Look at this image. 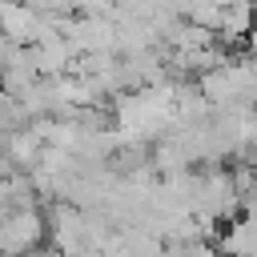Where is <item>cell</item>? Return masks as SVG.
<instances>
[{
	"label": "cell",
	"mask_w": 257,
	"mask_h": 257,
	"mask_svg": "<svg viewBox=\"0 0 257 257\" xmlns=\"http://www.w3.org/2000/svg\"><path fill=\"white\" fill-rule=\"evenodd\" d=\"M40 237H44V217L36 213V205L8 209L0 217V257H24L36 249Z\"/></svg>",
	"instance_id": "1"
},
{
	"label": "cell",
	"mask_w": 257,
	"mask_h": 257,
	"mask_svg": "<svg viewBox=\"0 0 257 257\" xmlns=\"http://www.w3.org/2000/svg\"><path fill=\"white\" fill-rule=\"evenodd\" d=\"M32 56H36V76H60L68 68V60L76 56V48L60 32H52V36H44V40L32 44Z\"/></svg>",
	"instance_id": "2"
},
{
	"label": "cell",
	"mask_w": 257,
	"mask_h": 257,
	"mask_svg": "<svg viewBox=\"0 0 257 257\" xmlns=\"http://www.w3.org/2000/svg\"><path fill=\"white\" fill-rule=\"evenodd\" d=\"M0 36H8L12 44H32V36H36V12L24 0H4L0 4Z\"/></svg>",
	"instance_id": "3"
},
{
	"label": "cell",
	"mask_w": 257,
	"mask_h": 257,
	"mask_svg": "<svg viewBox=\"0 0 257 257\" xmlns=\"http://www.w3.org/2000/svg\"><path fill=\"white\" fill-rule=\"evenodd\" d=\"M0 149H4V157L12 161V169H16V173H28V169L36 165V157H40L44 141H40L32 128H8V133H4V141H0Z\"/></svg>",
	"instance_id": "4"
},
{
	"label": "cell",
	"mask_w": 257,
	"mask_h": 257,
	"mask_svg": "<svg viewBox=\"0 0 257 257\" xmlns=\"http://www.w3.org/2000/svg\"><path fill=\"white\" fill-rule=\"evenodd\" d=\"M217 249L225 257H253V221H249V213L229 217V229L217 237Z\"/></svg>",
	"instance_id": "5"
},
{
	"label": "cell",
	"mask_w": 257,
	"mask_h": 257,
	"mask_svg": "<svg viewBox=\"0 0 257 257\" xmlns=\"http://www.w3.org/2000/svg\"><path fill=\"white\" fill-rule=\"evenodd\" d=\"M32 12H52V16H64V12H72V4L76 0H24Z\"/></svg>",
	"instance_id": "6"
},
{
	"label": "cell",
	"mask_w": 257,
	"mask_h": 257,
	"mask_svg": "<svg viewBox=\"0 0 257 257\" xmlns=\"http://www.w3.org/2000/svg\"><path fill=\"white\" fill-rule=\"evenodd\" d=\"M8 209H12V201H8V177H4V181H0V217H4Z\"/></svg>",
	"instance_id": "7"
},
{
	"label": "cell",
	"mask_w": 257,
	"mask_h": 257,
	"mask_svg": "<svg viewBox=\"0 0 257 257\" xmlns=\"http://www.w3.org/2000/svg\"><path fill=\"white\" fill-rule=\"evenodd\" d=\"M8 52H12V40L0 36V68H4V60H8Z\"/></svg>",
	"instance_id": "8"
},
{
	"label": "cell",
	"mask_w": 257,
	"mask_h": 257,
	"mask_svg": "<svg viewBox=\"0 0 257 257\" xmlns=\"http://www.w3.org/2000/svg\"><path fill=\"white\" fill-rule=\"evenodd\" d=\"M0 4H4V0H0Z\"/></svg>",
	"instance_id": "9"
}]
</instances>
